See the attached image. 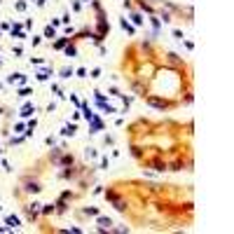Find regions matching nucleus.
Here are the masks:
<instances>
[{"label":"nucleus","mask_w":234,"mask_h":234,"mask_svg":"<svg viewBox=\"0 0 234 234\" xmlns=\"http://www.w3.org/2000/svg\"><path fill=\"white\" fill-rule=\"evenodd\" d=\"M7 225H10V227H16V225H19V218H7Z\"/></svg>","instance_id":"obj_2"},{"label":"nucleus","mask_w":234,"mask_h":234,"mask_svg":"<svg viewBox=\"0 0 234 234\" xmlns=\"http://www.w3.org/2000/svg\"><path fill=\"white\" fill-rule=\"evenodd\" d=\"M26 190L28 192H38L40 187H38V183H26Z\"/></svg>","instance_id":"obj_1"},{"label":"nucleus","mask_w":234,"mask_h":234,"mask_svg":"<svg viewBox=\"0 0 234 234\" xmlns=\"http://www.w3.org/2000/svg\"><path fill=\"white\" fill-rule=\"evenodd\" d=\"M98 225H101V227H110L112 222L108 220V218H101V220H98Z\"/></svg>","instance_id":"obj_3"},{"label":"nucleus","mask_w":234,"mask_h":234,"mask_svg":"<svg viewBox=\"0 0 234 234\" xmlns=\"http://www.w3.org/2000/svg\"><path fill=\"white\" fill-rule=\"evenodd\" d=\"M30 112H33V105H26V108H24V112H21V115H30Z\"/></svg>","instance_id":"obj_4"}]
</instances>
